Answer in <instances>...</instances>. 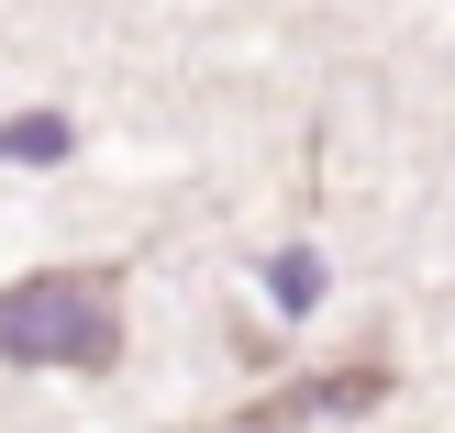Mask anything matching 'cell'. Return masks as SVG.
Masks as SVG:
<instances>
[{"mask_svg":"<svg viewBox=\"0 0 455 433\" xmlns=\"http://www.w3.org/2000/svg\"><path fill=\"white\" fill-rule=\"evenodd\" d=\"M311 301H323V256L289 245V256H278V311H311Z\"/></svg>","mask_w":455,"mask_h":433,"instance_id":"cell-4","label":"cell"},{"mask_svg":"<svg viewBox=\"0 0 455 433\" xmlns=\"http://www.w3.org/2000/svg\"><path fill=\"white\" fill-rule=\"evenodd\" d=\"M123 356V267H34L0 289V367L100 378Z\"/></svg>","mask_w":455,"mask_h":433,"instance_id":"cell-1","label":"cell"},{"mask_svg":"<svg viewBox=\"0 0 455 433\" xmlns=\"http://www.w3.org/2000/svg\"><path fill=\"white\" fill-rule=\"evenodd\" d=\"M400 378H389V356H355V367H323V378H289V389H267L256 412H234L244 433H289V422H323V412H378Z\"/></svg>","mask_w":455,"mask_h":433,"instance_id":"cell-2","label":"cell"},{"mask_svg":"<svg viewBox=\"0 0 455 433\" xmlns=\"http://www.w3.org/2000/svg\"><path fill=\"white\" fill-rule=\"evenodd\" d=\"M67 145H78L67 111H12V123H0V156H12V167H56Z\"/></svg>","mask_w":455,"mask_h":433,"instance_id":"cell-3","label":"cell"}]
</instances>
